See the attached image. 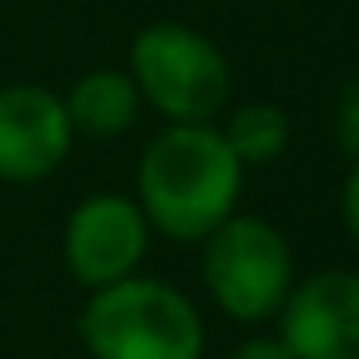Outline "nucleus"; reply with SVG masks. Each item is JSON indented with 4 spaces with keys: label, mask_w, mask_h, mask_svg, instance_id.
I'll list each match as a JSON object with an SVG mask.
<instances>
[{
    "label": "nucleus",
    "mask_w": 359,
    "mask_h": 359,
    "mask_svg": "<svg viewBox=\"0 0 359 359\" xmlns=\"http://www.w3.org/2000/svg\"><path fill=\"white\" fill-rule=\"evenodd\" d=\"M245 164L214 123H168L146 141L137 164V205L155 232L173 241H205L237 214Z\"/></svg>",
    "instance_id": "nucleus-1"
},
{
    "label": "nucleus",
    "mask_w": 359,
    "mask_h": 359,
    "mask_svg": "<svg viewBox=\"0 0 359 359\" xmlns=\"http://www.w3.org/2000/svg\"><path fill=\"white\" fill-rule=\"evenodd\" d=\"M78 337L91 359H201L205 318L187 291L164 278H118L96 287L78 314Z\"/></svg>",
    "instance_id": "nucleus-2"
},
{
    "label": "nucleus",
    "mask_w": 359,
    "mask_h": 359,
    "mask_svg": "<svg viewBox=\"0 0 359 359\" xmlns=\"http://www.w3.org/2000/svg\"><path fill=\"white\" fill-rule=\"evenodd\" d=\"M201 278L210 300L237 323H269L287 305L296 287V255L282 228L259 214H228L210 237L201 241Z\"/></svg>",
    "instance_id": "nucleus-3"
},
{
    "label": "nucleus",
    "mask_w": 359,
    "mask_h": 359,
    "mask_svg": "<svg viewBox=\"0 0 359 359\" xmlns=\"http://www.w3.org/2000/svg\"><path fill=\"white\" fill-rule=\"evenodd\" d=\"M132 82L168 123H210L232 100V69L205 32L173 18L146 23L132 36Z\"/></svg>",
    "instance_id": "nucleus-4"
},
{
    "label": "nucleus",
    "mask_w": 359,
    "mask_h": 359,
    "mask_svg": "<svg viewBox=\"0 0 359 359\" xmlns=\"http://www.w3.org/2000/svg\"><path fill=\"white\" fill-rule=\"evenodd\" d=\"M150 250V223L137 196L91 191L73 205L64 223V269L87 291L132 278Z\"/></svg>",
    "instance_id": "nucleus-5"
},
{
    "label": "nucleus",
    "mask_w": 359,
    "mask_h": 359,
    "mask_svg": "<svg viewBox=\"0 0 359 359\" xmlns=\"http://www.w3.org/2000/svg\"><path fill=\"white\" fill-rule=\"evenodd\" d=\"M73 141L78 137H73L64 96L36 82L0 87V182H46L73 155Z\"/></svg>",
    "instance_id": "nucleus-6"
},
{
    "label": "nucleus",
    "mask_w": 359,
    "mask_h": 359,
    "mask_svg": "<svg viewBox=\"0 0 359 359\" xmlns=\"http://www.w3.org/2000/svg\"><path fill=\"white\" fill-rule=\"evenodd\" d=\"M278 323V337L296 359H359V269L296 278Z\"/></svg>",
    "instance_id": "nucleus-7"
},
{
    "label": "nucleus",
    "mask_w": 359,
    "mask_h": 359,
    "mask_svg": "<svg viewBox=\"0 0 359 359\" xmlns=\"http://www.w3.org/2000/svg\"><path fill=\"white\" fill-rule=\"evenodd\" d=\"M64 109H69L73 137L118 141L132 132V123L141 114V91L128 69H91L69 87Z\"/></svg>",
    "instance_id": "nucleus-8"
},
{
    "label": "nucleus",
    "mask_w": 359,
    "mask_h": 359,
    "mask_svg": "<svg viewBox=\"0 0 359 359\" xmlns=\"http://www.w3.org/2000/svg\"><path fill=\"white\" fill-rule=\"evenodd\" d=\"M223 137H228L232 155H237L245 168H259V164L282 159V150L291 146V118L282 114L273 100H245V105L232 109Z\"/></svg>",
    "instance_id": "nucleus-9"
},
{
    "label": "nucleus",
    "mask_w": 359,
    "mask_h": 359,
    "mask_svg": "<svg viewBox=\"0 0 359 359\" xmlns=\"http://www.w3.org/2000/svg\"><path fill=\"white\" fill-rule=\"evenodd\" d=\"M337 146L351 164L359 159V78H351L337 96Z\"/></svg>",
    "instance_id": "nucleus-10"
},
{
    "label": "nucleus",
    "mask_w": 359,
    "mask_h": 359,
    "mask_svg": "<svg viewBox=\"0 0 359 359\" xmlns=\"http://www.w3.org/2000/svg\"><path fill=\"white\" fill-rule=\"evenodd\" d=\"M228 359H296L287 351V341L282 337H269V332H255V337H245V341H237L228 351Z\"/></svg>",
    "instance_id": "nucleus-11"
},
{
    "label": "nucleus",
    "mask_w": 359,
    "mask_h": 359,
    "mask_svg": "<svg viewBox=\"0 0 359 359\" xmlns=\"http://www.w3.org/2000/svg\"><path fill=\"white\" fill-rule=\"evenodd\" d=\"M341 223L359 241V159L351 164V173H346V182H341Z\"/></svg>",
    "instance_id": "nucleus-12"
},
{
    "label": "nucleus",
    "mask_w": 359,
    "mask_h": 359,
    "mask_svg": "<svg viewBox=\"0 0 359 359\" xmlns=\"http://www.w3.org/2000/svg\"><path fill=\"white\" fill-rule=\"evenodd\" d=\"M50 359H64V355H50Z\"/></svg>",
    "instance_id": "nucleus-13"
}]
</instances>
